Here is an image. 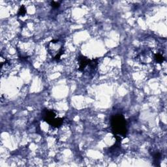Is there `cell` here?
<instances>
[{"label":"cell","instance_id":"cell-6","mask_svg":"<svg viewBox=\"0 0 167 167\" xmlns=\"http://www.w3.org/2000/svg\"><path fill=\"white\" fill-rule=\"evenodd\" d=\"M153 58H154V60L158 63H163L164 61L165 60V58H164V56L160 53L154 54L153 55Z\"/></svg>","mask_w":167,"mask_h":167},{"label":"cell","instance_id":"cell-5","mask_svg":"<svg viewBox=\"0 0 167 167\" xmlns=\"http://www.w3.org/2000/svg\"><path fill=\"white\" fill-rule=\"evenodd\" d=\"M63 118L62 117H58V118H55L54 120L52 121V123L50 124L52 127L54 128H60L61 126L62 125L63 123Z\"/></svg>","mask_w":167,"mask_h":167},{"label":"cell","instance_id":"cell-1","mask_svg":"<svg viewBox=\"0 0 167 167\" xmlns=\"http://www.w3.org/2000/svg\"><path fill=\"white\" fill-rule=\"evenodd\" d=\"M112 133L114 135L121 136L123 138L127 135V127L126 119L123 114H116L112 116L110 119Z\"/></svg>","mask_w":167,"mask_h":167},{"label":"cell","instance_id":"cell-7","mask_svg":"<svg viewBox=\"0 0 167 167\" xmlns=\"http://www.w3.org/2000/svg\"><path fill=\"white\" fill-rule=\"evenodd\" d=\"M153 158H154V163H156V166H160V161L161 159V155L159 152H155L154 154H152Z\"/></svg>","mask_w":167,"mask_h":167},{"label":"cell","instance_id":"cell-3","mask_svg":"<svg viewBox=\"0 0 167 167\" xmlns=\"http://www.w3.org/2000/svg\"><path fill=\"white\" fill-rule=\"evenodd\" d=\"M41 116L43 120L50 125L52 121L56 118V114L52 110L44 109L42 112Z\"/></svg>","mask_w":167,"mask_h":167},{"label":"cell","instance_id":"cell-2","mask_svg":"<svg viewBox=\"0 0 167 167\" xmlns=\"http://www.w3.org/2000/svg\"><path fill=\"white\" fill-rule=\"evenodd\" d=\"M46 49L54 60L57 62L60 60L65 52L63 42L59 39H54L50 41L48 43Z\"/></svg>","mask_w":167,"mask_h":167},{"label":"cell","instance_id":"cell-9","mask_svg":"<svg viewBox=\"0 0 167 167\" xmlns=\"http://www.w3.org/2000/svg\"><path fill=\"white\" fill-rule=\"evenodd\" d=\"M50 5L54 9H58L60 7V2L52 1L50 2Z\"/></svg>","mask_w":167,"mask_h":167},{"label":"cell","instance_id":"cell-4","mask_svg":"<svg viewBox=\"0 0 167 167\" xmlns=\"http://www.w3.org/2000/svg\"><path fill=\"white\" fill-rule=\"evenodd\" d=\"M77 59H78V62L79 65L78 70L80 72H84L86 68L89 65L91 60L82 55H80Z\"/></svg>","mask_w":167,"mask_h":167},{"label":"cell","instance_id":"cell-8","mask_svg":"<svg viewBox=\"0 0 167 167\" xmlns=\"http://www.w3.org/2000/svg\"><path fill=\"white\" fill-rule=\"evenodd\" d=\"M27 13V11H26V9H25V6L24 5H22L20 7V9H18V16H24L25 15V14Z\"/></svg>","mask_w":167,"mask_h":167}]
</instances>
